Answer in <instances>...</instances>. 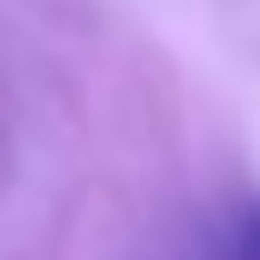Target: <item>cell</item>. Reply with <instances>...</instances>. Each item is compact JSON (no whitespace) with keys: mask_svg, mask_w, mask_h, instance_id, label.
<instances>
[{"mask_svg":"<svg viewBox=\"0 0 260 260\" xmlns=\"http://www.w3.org/2000/svg\"><path fill=\"white\" fill-rule=\"evenodd\" d=\"M222 260H260V197H248L235 216H229L222 235Z\"/></svg>","mask_w":260,"mask_h":260,"instance_id":"cell-1","label":"cell"}]
</instances>
